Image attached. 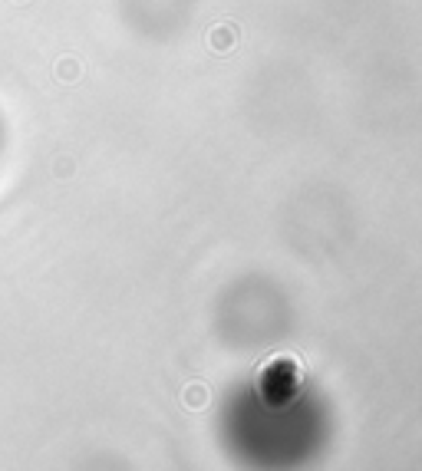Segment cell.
Wrapping results in <instances>:
<instances>
[{"label": "cell", "mask_w": 422, "mask_h": 471, "mask_svg": "<svg viewBox=\"0 0 422 471\" xmlns=\"http://www.w3.org/2000/svg\"><path fill=\"white\" fill-rule=\"evenodd\" d=\"M205 402H208V389H205V385H188V389H185V405H188V409H205Z\"/></svg>", "instance_id": "obj_2"}, {"label": "cell", "mask_w": 422, "mask_h": 471, "mask_svg": "<svg viewBox=\"0 0 422 471\" xmlns=\"http://www.w3.org/2000/svg\"><path fill=\"white\" fill-rule=\"evenodd\" d=\"M211 47L218 50V53L234 47V27H215L211 30Z\"/></svg>", "instance_id": "obj_1"}]
</instances>
